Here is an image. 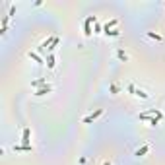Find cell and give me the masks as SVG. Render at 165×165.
Returning a JSON list of instances; mask_svg holds the SVG:
<instances>
[{
    "instance_id": "6da1fadb",
    "label": "cell",
    "mask_w": 165,
    "mask_h": 165,
    "mask_svg": "<svg viewBox=\"0 0 165 165\" xmlns=\"http://www.w3.org/2000/svg\"><path fill=\"white\" fill-rule=\"evenodd\" d=\"M140 120H148L152 126H155L157 123H159L161 119H157V117H152V115H146V113H140Z\"/></svg>"
},
{
    "instance_id": "7a4b0ae2",
    "label": "cell",
    "mask_w": 165,
    "mask_h": 165,
    "mask_svg": "<svg viewBox=\"0 0 165 165\" xmlns=\"http://www.w3.org/2000/svg\"><path fill=\"white\" fill-rule=\"evenodd\" d=\"M101 115H103V109H97L95 113L88 115V117L84 119V123H85V124H89V123H93V120H95V119H99V117H101Z\"/></svg>"
},
{
    "instance_id": "3957f363",
    "label": "cell",
    "mask_w": 165,
    "mask_h": 165,
    "mask_svg": "<svg viewBox=\"0 0 165 165\" xmlns=\"http://www.w3.org/2000/svg\"><path fill=\"white\" fill-rule=\"evenodd\" d=\"M91 24H95V18L89 16L88 20H85V24H84V33L85 35H91Z\"/></svg>"
},
{
    "instance_id": "277c9868",
    "label": "cell",
    "mask_w": 165,
    "mask_h": 165,
    "mask_svg": "<svg viewBox=\"0 0 165 165\" xmlns=\"http://www.w3.org/2000/svg\"><path fill=\"white\" fill-rule=\"evenodd\" d=\"M29 138H31V130L29 128H24V132H21V142H24V146H31Z\"/></svg>"
},
{
    "instance_id": "5b68a950",
    "label": "cell",
    "mask_w": 165,
    "mask_h": 165,
    "mask_svg": "<svg viewBox=\"0 0 165 165\" xmlns=\"http://www.w3.org/2000/svg\"><path fill=\"white\" fill-rule=\"evenodd\" d=\"M51 89H53V85H49V84H47V85H43V88H39L37 91H35V95H37V97H41V95H47V93L51 91Z\"/></svg>"
},
{
    "instance_id": "8992f818",
    "label": "cell",
    "mask_w": 165,
    "mask_h": 165,
    "mask_svg": "<svg viewBox=\"0 0 165 165\" xmlns=\"http://www.w3.org/2000/svg\"><path fill=\"white\" fill-rule=\"evenodd\" d=\"M128 89H130V91H134V95H136V97H142V99H148V93H146V91H142V89H136V88H134V85H130V88H128Z\"/></svg>"
},
{
    "instance_id": "52a82bcc",
    "label": "cell",
    "mask_w": 165,
    "mask_h": 165,
    "mask_svg": "<svg viewBox=\"0 0 165 165\" xmlns=\"http://www.w3.org/2000/svg\"><path fill=\"white\" fill-rule=\"evenodd\" d=\"M150 152V146L148 144H144V146H142V148H138V150H136V152H134V155H138V157H142V155H146Z\"/></svg>"
},
{
    "instance_id": "ba28073f",
    "label": "cell",
    "mask_w": 165,
    "mask_h": 165,
    "mask_svg": "<svg viewBox=\"0 0 165 165\" xmlns=\"http://www.w3.org/2000/svg\"><path fill=\"white\" fill-rule=\"evenodd\" d=\"M27 54H29V59H31V60H35L37 64H43V59H41V56H39L37 53H31V51H29Z\"/></svg>"
},
{
    "instance_id": "9c48e42d",
    "label": "cell",
    "mask_w": 165,
    "mask_h": 165,
    "mask_svg": "<svg viewBox=\"0 0 165 165\" xmlns=\"http://www.w3.org/2000/svg\"><path fill=\"white\" fill-rule=\"evenodd\" d=\"M31 85H33V88H39V85H47V80H45V78H39V80H33Z\"/></svg>"
},
{
    "instance_id": "30bf717a",
    "label": "cell",
    "mask_w": 165,
    "mask_h": 165,
    "mask_svg": "<svg viewBox=\"0 0 165 165\" xmlns=\"http://www.w3.org/2000/svg\"><path fill=\"white\" fill-rule=\"evenodd\" d=\"M115 25H117V20H113V21H109V24H105V27H103V31H105V33H109V31L113 29Z\"/></svg>"
},
{
    "instance_id": "8fae6325",
    "label": "cell",
    "mask_w": 165,
    "mask_h": 165,
    "mask_svg": "<svg viewBox=\"0 0 165 165\" xmlns=\"http://www.w3.org/2000/svg\"><path fill=\"white\" fill-rule=\"evenodd\" d=\"M16 152H31V146H14Z\"/></svg>"
},
{
    "instance_id": "7c38bea8",
    "label": "cell",
    "mask_w": 165,
    "mask_h": 165,
    "mask_svg": "<svg viewBox=\"0 0 165 165\" xmlns=\"http://www.w3.org/2000/svg\"><path fill=\"white\" fill-rule=\"evenodd\" d=\"M54 64H56V62H54V56L49 54V56H47V66H49V68H54Z\"/></svg>"
},
{
    "instance_id": "4fadbf2b",
    "label": "cell",
    "mask_w": 165,
    "mask_h": 165,
    "mask_svg": "<svg viewBox=\"0 0 165 165\" xmlns=\"http://www.w3.org/2000/svg\"><path fill=\"white\" fill-rule=\"evenodd\" d=\"M148 37H152V39H155V41H161V35H157V33H154V31H150Z\"/></svg>"
},
{
    "instance_id": "5bb4252c",
    "label": "cell",
    "mask_w": 165,
    "mask_h": 165,
    "mask_svg": "<svg viewBox=\"0 0 165 165\" xmlns=\"http://www.w3.org/2000/svg\"><path fill=\"white\" fill-rule=\"evenodd\" d=\"M117 56H119L120 60H126V59H128V56H126V53H124V51H119V53H117Z\"/></svg>"
},
{
    "instance_id": "9a60e30c",
    "label": "cell",
    "mask_w": 165,
    "mask_h": 165,
    "mask_svg": "<svg viewBox=\"0 0 165 165\" xmlns=\"http://www.w3.org/2000/svg\"><path fill=\"white\" fill-rule=\"evenodd\" d=\"M107 35H111V37H117V35H119V31H117V29H111Z\"/></svg>"
},
{
    "instance_id": "2e32d148",
    "label": "cell",
    "mask_w": 165,
    "mask_h": 165,
    "mask_svg": "<svg viewBox=\"0 0 165 165\" xmlns=\"http://www.w3.org/2000/svg\"><path fill=\"white\" fill-rule=\"evenodd\" d=\"M103 165H111V161H105V163H103Z\"/></svg>"
}]
</instances>
